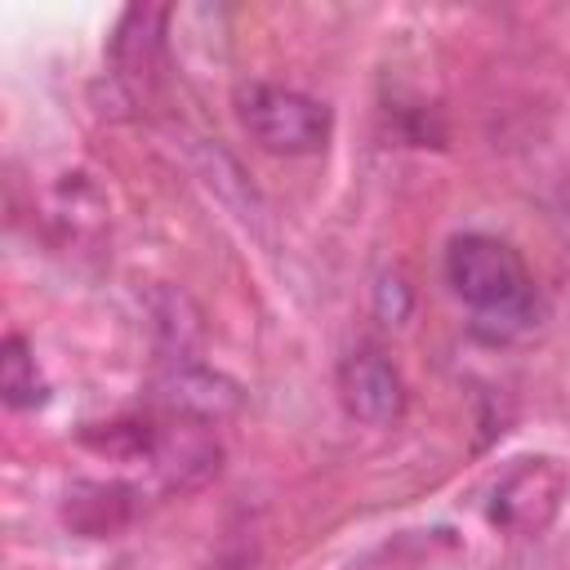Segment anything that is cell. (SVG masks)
Listing matches in <instances>:
<instances>
[{
	"label": "cell",
	"mask_w": 570,
	"mask_h": 570,
	"mask_svg": "<svg viewBox=\"0 0 570 570\" xmlns=\"http://www.w3.org/2000/svg\"><path fill=\"white\" fill-rule=\"evenodd\" d=\"M0 392L13 410H36L45 401V379L36 370V356L18 334H9L0 347Z\"/></svg>",
	"instance_id": "ba28073f"
},
{
	"label": "cell",
	"mask_w": 570,
	"mask_h": 570,
	"mask_svg": "<svg viewBox=\"0 0 570 570\" xmlns=\"http://www.w3.org/2000/svg\"><path fill=\"white\" fill-rule=\"evenodd\" d=\"M236 116L245 134L272 156H312L330 142V129H334V116L325 102L281 85H240Z\"/></svg>",
	"instance_id": "7a4b0ae2"
},
{
	"label": "cell",
	"mask_w": 570,
	"mask_h": 570,
	"mask_svg": "<svg viewBox=\"0 0 570 570\" xmlns=\"http://www.w3.org/2000/svg\"><path fill=\"white\" fill-rule=\"evenodd\" d=\"M160 401L174 405L178 414H200V419H218L227 410H236V387L218 374H209L196 361H174L169 374L160 379Z\"/></svg>",
	"instance_id": "8992f818"
},
{
	"label": "cell",
	"mask_w": 570,
	"mask_h": 570,
	"mask_svg": "<svg viewBox=\"0 0 570 570\" xmlns=\"http://www.w3.org/2000/svg\"><path fill=\"white\" fill-rule=\"evenodd\" d=\"M566 472L552 463V459H521L499 485H494V503H490V517L517 534H534L543 530L561 499H566Z\"/></svg>",
	"instance_id": "3957f363"
},
{
	"label": "cell",
	"mask_w": 570,
	"mask_h": 570,
	"mask_svg": "<svg viewBox=\"0 0 570 570\" xmlns=\"http://www.w3.org/2000/svg\"><path fill=\"white\" fill-rule=\"evenodd\" d=\"M129 490L111 481H80L67 490V521L80 534H111L129 521Z\"/></svg>",
	"instance_id": "52a82bcc"
},
{
	"label": "cell",
	"mask_w": 570,
	"mask_h": 570,
	"mask_svg": "<svg viewBox=\"0 0 570 570\" xmlns=\"http://www.w3.org/2000/svg\"><path fill=\"white\" fill-rule=\"evenodd\" d=\"M445 276L454 294L481 316H525L530 312V272L521 254L499 236H454L445 249Z\"/></svg>",
	"instance_id": "6da1fadb"
},
{
	"label": "cell",
	"mask_w": 570,
	"mask_h": 570,
	"mask_svg": "<svg viewBox=\"0 0 570 570\" xmlns=\"http://www.w3.org/2000/svg\"><path fill=\"white\" fill-rule=\"evenodd\" d=\"M165 22L169 13L160 4H129L116 22L111 36V58L120 67L125 80H151L160 67V45H165Z\"/></svg>",
	"instance_id": "5b68a950"
},
{
	"label": "cell",
	"mask_w": 570,
	"mask_h": 570,
	"mask_svg": "<svg viewBox=\"0 0 570 570\" xmlns=\"http://www.w3.org/2000/svg\"><path fill=\"white\" fill-rule=\"evenodd\" d=\"M374 303H379V316H383L387 325H401V321L410 316V285H405L401 276H383Z\"/></svg>",
	"instance_id": "9c48e42d"
},
{
	"label": "cell",
	"mask_w": 570,
	"mask_h": 570,
	"mask_svg": "<svg viewBox=\"0 0 570 570\" xmlns=\"http://www.w3.org/2000/svg\"><path fill=\"white\" fill-rule=\"evenodd\" d=\"M338 387H343L347 414H356L361 423L387 428V423H396V419L405 414V379H401V370H396L383 352H374V347H365V352H356V356L343 361Z\"/></svg>",
	"instance_id": "277c9868"
}]
</instances>
